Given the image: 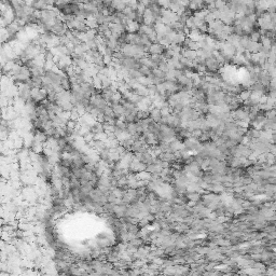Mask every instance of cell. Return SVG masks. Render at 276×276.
Wrapping results in <instances>:
<instances>
[{
    "label": "cell",
    "instance_id": "6",
    "mask_svg": "<svg viewBox=\"0 0 276 276\" xmlns=\"http://www.w3.org/2000/svg\"><path fill=\"white\" fill-rule=\"evenodd\" d=\"M182 56L193 62V60H195L196 58H197V51H192V50H189L188 49V50L183 51Z\"/></svg>",
    "mask_w": 276,
    "mask_h": 276
},
{
    "label": "cell",
    "instance_id": "15",
    "mask_svg": "<svg viewBox=\"0 0 276 276\" xmlns=\"http://www.w3.org/2000/svg\"><path fill=\"white\" fill-rule=\"evenodd\" d=\"M271 85L273 86L274 88H276V79H272V81H271Z\"/></svg>",
    "mask_w": 276,
    "mask_h": 276
},
{
    "label": "cell",
    "instance_id": "11",
    "mask_svg": "<svg viewBox=\"0 0 276 276\" xmlns=\"http://www.w3.org/2000/svg\"><path fill=\"white\" fill-rule=\"evenodd\" d=\"M250 95H251V93L249 91H243V92H241V94H239V98H241V101H247L250 99Z\"/></svg>",
    "mask_w": 276,
    "mask_h": 276
},
{
    "label": "cell",
    "instance_id": "5",
    "mask_svg": "<svg viewBox=\"0 0 276 276\" xmlns=\"http://www.w3.org/2000/svg\"><path fill=\"white\" fill-rule=\"evenodd\" d=\"M150 118L152 119L154 122H159V121L162 120V113H161L160 109H156V108H151L150 110Z\"/></svg>",
    "mask_w": 276,
    "mask_h": 276
},
{
    "label": "cell",
    "instance_id": "14",
    "mask_svg": "<svg viewBox=\"0 0 276 276\" xmlns=\"http://www.w3.org/2000/svg\"><path fill=\"white\" fill-rule=\"evenodd\" d=\"M262 43H263V45L265 48H270L271 47V40L268 39L266 37H262Z\"/></svg>",
    "mask_w": 276,
    "mask_h": 276
},
{
    "label": "cell",
    "instance_id": "9",
    "mask_svg": "<svg viewBox=\"0 0 276 276\" xmlns=\"http://www.w3.org/2000/svg\"><path fill=\"white\" fill-rule=\"evenodd\" d=\"M91 130H92V133L94 134V135H96V134H99V133H103L104 132V123H101V122H96L95 124H94L92 127H91Z\"/></svg>",
    "mask_w": 276,
    "mask_h": 276
},
{
    "label": "cell",
    "instance_id": "4",
    "mask_svg": "<svg viewBox=\"0 0 276 276\" xmlns=\"http://www.w3.org/2000/svg\"><path fill=\"white\" fill-rule=\"evenodd\" d=\"M123 14L125 15V18L127 21H136V18H137V13L136 11L132 10L131 8L126 7V9L123 11Z\"/></svg>",
    "mask_w": 276,
    "mask_h": 276
},
{
    "label": "cell",
    "instance_id": "1",
    "mask_svg": "<svg viewBox=\"0 0 276 276\" xmlns=\"http://www.w3.org/2000/svg\"><path fill=\"white\" fill-rule=\"evenodd\" d=\"M164 50H165V48L162 47L161 44H159V43H152V45L149 48L148 51L150 52L151 55H162Z\"/></svg>",
    "mask_w": 276,
    "mask_h": 276
},
{
    "label": "cell",
    "instance_id": "10",
    "mask_svg": "<svg viewBox=\"0 0 276 276\" xmlns=\"http://www.w3.org/2000/svg\"><path fill=\"white\" fill-rule=\"evenodd\" d=\"M92 84H93V86L96 88V90H101V88H103V82H101V78L98 77V75H96V77H94L93 79H92Z\"/></svg>",
    "mask_w": 276,
    "mask_h": 276
},
{
    "label": "cell",
    "instance_id": "13",
    "mask_svg": "<svg viewBox=\"0 0 276 276\" xmlns=\"http://www.w3.org/2000/svg\"><path fill=\"white\" fill-rule=\"evenodd\" d=\"M201 5H202L201 1H194V2H190L189 7H190L192 10H197V9H200V7H201Z\"/></svg>",
    "mask_w": 276,
    "mask_h": 276
},
{
    "label": "cell",
    "instance_id": "2",
    "mask_svg": "<svg viewBox=\"0 0 276 276\" xmlns=\"http://www.w3.org/2000/svg\"><path fill=\"white\" fill-rule=\"evenodd\" d=\"M110 106L112 107L113 112L116 113L117 119H118L119 117L124 116V113H125V109H124V107H123L122 104H113V105H110Z\"/></svg>",
    "mask_w": 276,
    "mask_h": 276
},
{
    "label": "cell",
    "instance_id": "8",
    "mask_svg": "<svg viewBox=\"0 0 276 276\" xmlns=\"http://www.w3.org/2000/svg\"><path fill=\"white\" fill-rule=\"evenodd\" d=\"M164 85H165L166 92H171V93H173V92H176V91L178 90V85H177L175 82H173V81H165V82H164Z\"/></svg>",
    "mask_w": 276,
    "mask_h": 276
},
{
    "label": "cell",
    "instance_id": "3",
    "mask_svg": "<svg viewBox=\"0 0 276 276\" xmlns=\"http://www.w3.org/2000/svg\"><path fill=\"white\" fill-rule=\"evenodd\" d=\"M85 25L88 26V29H98V27H99V24L96 21L95 16H91V18H86Z\"/></svg>",
    "mask_w": 276,
    "mask_h": 276
},
{
    "label": "cell",
    "instance_id": "7",
    "mask_svg": "<svg viewBox=\"0 0 276 276\" xmlns=\"http://www.w3.org/2000/svg\"><path fill=\"white\" fill-rule=\"evenodd\" d=\"M113 94H114V92H112L111 90H103V92H101V96H103V98L109 104V105H110L111 101H112Z\"/></svg>",
    "mask_w": 276,
    "mask_h": 276
},
{
    "label": "cell",
    "instance_id": "12",
    "mask_svg": "<svg viewBox=\"0 0 276 276\" xmlns=\"http://www.w3.org/2000/svg\"><path fill=\"white\" fill-rule=\"evenodd\" d=\"M200 197H201V195H200L197 192H190V193L188 194V198L190 201L197 202L198 200H200Z\"/></svg>",
    "mask_w": 276,
    "mask_h": 276
},
{
    "label": "cell",
    "instance_id": "16",
    "mask_svg": "<svg viewBox=\"0 0 276 276\" xmlns=\"http://www.w3.org/2000/svg\"><path fill=\"white\" fill-rule=\"evenodd\" d=\"M271 151H272V153H273V156H276V147H272Z\"/></svg>",
    "mask_w": 276,
    "mask_h": 276
}]
</instances>
